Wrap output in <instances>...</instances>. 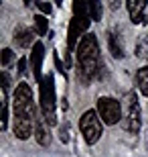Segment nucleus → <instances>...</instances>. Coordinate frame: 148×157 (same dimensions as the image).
I'll use <instances>...</instances> for the list:
<instances>
[{
  "label": "nucleus",
  "mask_w": 148,
  "mask_h": 157,
  "mask_svg": "<svg viewBox=\"0 0 148 157\" xmlns=\"http://www.w3.org/2000/svg\"><path fill=\"white\" fill-rule=\"evenodd\" d=\"M97 74H99V45L96 35L87 33L77 43V76L79 80L89 82L97 78Z\"/></svg>",
  "instance_id": "1"
},
{
  "label": "nucleus",
  "mask_w": 148,
  "mask_h": 157,
  "mask_svg": "<svg viewBox=\"0 0 148 157\" xmlns=\"http://www.w3.org/2000/svg\"><path fill=\"white\" fill-rule=\"evenodd\" d=\"M41 112H43V118L47 121L49 127H55L57 124V114H55V76L53 74H47L43 80H41Z\"/></svg>",
  "instance_id": "2"
},
{
  "label": "nucleus",
  "mask_w": 148,
  "mask_h": 157,
  "mask_svg": "<svg viewBox=\"0 0 148 157\" xmlns=\"http://www.w3.org/2000/svg\"><path fill=\"white\" fill-rule=\"evenodd\" d=\"M97 110H87L83 117H81V122H79V128H81V135L85 139L87 145H96L97 141L102 139V118H97Z\"/></svg>",
  "instance_id": "3"
},
{
  "label": "nucleus",
  "mask_w": 148,
  "mask_h": 157,
  "mask_svg": "<svg viewBox=\"0 0 148 157\" xmlns=\"http://www.w3.org/2000/svg\"><path fill=\"white\" fill-rule=\"evenodd\" d=\"M142 127V114H140V102L134 92L126 96V118H124V128L136 135Z\"/></svg>",
  "instance_id": "4"
},
{
  "label": "nucleus",
  "mask_w": 148,
  "mask_h": 157,
  "mask_svg": "<svg viewBox=\"0 0 148 157\" xmlns=\"http://www.w3.org/2000/svg\"><path fill=\"white\" fill-rule=\"evenodd\" d=\"M97 114L106 124H118L122 121V104L114 98L103 96L97 100Z\"/></svg>",
  "instance_id": "5"
},
{
  "label": "nucleus",
  "mask_w": 148,
  "mask_h": 157,
  "mask_svg": "<svg viewBox=\"0 0 148 157\" xmlns=\"http://www.w3.org/2000/svg\"><path fill=\"white\" fill-rule=\"evenodd\" d=\"M34 127V112H14V122H12V131L16 135V139L24 141L29 139Z\"/></svg>",
  "instance_id": "6"
},
{
  "label": "nucleus",
  "mask_w": 148,
  "mask_h": 157,
  "mask_svg": "<svg viewBox=\"0 0 148 157\" xmlns=\"http://www.w3.org/2000/svg\"><path fill=\"white\" fill-rule=\"evenodd\" d=\"M14 112H34L33 106V92L27 82H20L14 90Z\"/></svg>",
  "instance_id": "7"
},
{
  "label": "nucleus",
  "mask_w": 148,
  "mask_h": 157,
  "mask_svg": "<svg viewBox=\"0 0 148 157\" xmlns=\"http://www.w3.org/2000/svg\"><path fill=\"white\" fill-rule=\"evenodd\" d=\"M73 21L79 25L81 33H85L89 29V0H73Z\"/></svg>",
  "instance_id": "8"
},
{
  "label": "nucleus",
  "mask_w": 148,
  "mask_h": 157,
  "mask_svg": "<svg viewBox=\"0 0 148 157\" xmlns=\"http://www.w3.org/2000/svg\"><path fill=\"white\" fill-rule=\"evenodd\" d=\"M126 8H128L132 23L140 25V23H144V17H146L148 0H126Z\"/></svg>",
  "instance_id": "9"
},
{
  "label": "nucleus",
  "mask_w": 148,
  "mask_h": 157,
  "mask_svg": "<svg viewBox=\"0 0 148 157\" xmlns=\"http://www.w3.org/2000/svg\"><path fill=\"white\" fill-rule=\"evenodd\" d=\"M49 124L43 117H37L34 114V139L41 147H49L51 145V135H49Z\"/></svg>",
  "instance_id": "10"
},
{
  "label": "nucleus",
  "mask_w": 148,
  "mask_h": 157,
  "mask_svg": "<svg viewBox=\"0 0 148 157\" xmlns=\"http://www.w3.org/2000/svg\"><path fill=\"white\" fill-rule=\"evenodd\" d=\"M43 57H45V47H43V43H34L33 45V55H31V65H33V76L39 84H41V80H43V76H41Z\"/></svg>",
  "instance_id": "11"
},
{
  "label": "nucleus",
  "mask_w": 148,
  "mask_h": 157,
  "mask_svg": "<svg viewBox=\"0 0 148 157\" xmlns=\"http://www.w3.org/2000/svg\"><path fill=\"white\" fill-rule=\"evenodd\" d=\"M14 43H16V47H23V49L31 47L33 45V31L24 29V27H18L14 31Z\"/></svg>",
  "instance_id": "12"
},
{
  "label": "nucleus",
  "mask_w": 148,
  "mask_h": 157,
  "mask_svg": "<svg viewBox=\"0 0 148 157\" xmlns=\"http://www.w3.org/2000/svg\"><path fill=\"white\" fill-rule=\"evenodd\" d=\"M79 37H81L79 25L71 18V23H69V31H67V47H69V51H73V49H75V45H77V39H79Z\"/></svg>",
  "instance_id": "13"
},
{
  "label": "nucleus",
  "mask_w": 148,
  "mask_h": 157,
  "mask_svg": "<svg viewBox=\"0 0 148 157\" xmlns=\"http://www.w3.org/2000/svg\"><path fill=\"white\" fill-rule=\"evenodd\" d=\"M108 45H110V51H112V55H114L116 59L124 57V47H122V41H120V37L116 35V33H110Z\"/></svg>",
  "instance_id": "14"
},
{
  "label": "nucleus",
  "mask_w": 148,
  "mask_h": 157,
  "mask_svg": "<svg viewBox=\"0 0 148 157\" xmlns=\"http://www.w3.org/2000/svg\"><path fill=\"white\" fill-rule=\"evenodd\" d=\"M136 84H138V90L142 96H148V65L140 67L136 74Z\"/></svg>",
  "instance_id": "15"
},
{
  "label": "nucleus",
  "mask_w": 148,
  "mask_h": 157,
  "mask_svg": "<svg viewBox=\"0 0 148 157\" xmlns=\"http://www.w3.org/2000/svg\"><path fill=\"white\" fill-rule=\"evenodd\" d=\"M33 23H34V29H37L39 35H47V31H49V21H47L45 14H37V17L33 18Z\"/></svg>",
  "instance_id": "16"
},
{
  "label": "nucleus",
  "mask_w": 148,
  "mask_h": 157,
  "mask_svg": "<svg viewBox=\"0 0 148 157\" xmlns=\"http://www.w3.org/2000/svg\"><path fill=\"white\" fill-rule=\"evenodd\" d=\"M91 21H102V0H89Z\"/></svg>",
  "instance_id": "17"
},
{
  "label": "nucleus",
  "mask_w": 148,
  "mask_h": 157,
  "mask_svg": "<svg viewBox=\"0 0 148 157\" xmlns=\"http://www.w3.org/2000/svg\"><path fill=\"white\" fill-rule=\"evenodd\" d=\"M134 53H136V57H146L148 55V37H140L138 39Z\"/></svg>",
  "instance_id": "18"
},
{
  "label": "nucleus",
  "mask_w": 148,
  "mask_h": 157,
  "mask_svg": "<svg viewBox=\"0 0 148 157\" xmlns=\"http://www.w3.org/2000/svg\"><path fill=\"white\" fill-rule=\"evenodd\" d=\"M12 59H14L12 49H8V47H6V49H2V65H4V67H8V65H10Z\"/></svg>",
  "instance_id": "19"
},
{
  "label": "nucleus",
  "mask_w": 148,
  "mask_h": 157,
  "mask_svg": "<svg viewBox=\"0 0 148 157\" xmlns=\"http://www.w3.org/2000/svg\"><path fill=\"white\" fill-rule=\"evenodd\" d=\"M8 128V100H2V131Z\"/></svg>",
  "instance_id": "20"
},
{
  "label": "nucleus",
  "mask_w": 148,
  "mask_h": 157,
  "mask_svg": "<svg viewBox=\"0 0 148 157\" xmlns=\"http://www.w3.org/2000/svg\"><path fill=\"white\" fill-rule=\"evenodd\" d=\"M39 8H41V12L43 14H51V10H53V6H51V2H39Z\"/></svg>",
  "instance_id": "21"
},
{
  "label": "nucleus",
  "mask_w": 148,
  "mask_h": 157,
  "mask_svg": "<svg viewBox=\"0 0 148 157\" xmlns=\"http://www.w3.org/2000/svg\"><path fill=\"white\" fill-rule=\"evenodd\" d=\"M27 74V59L20 57L18 59V76H24Z\"/></svg>",
  "instance_id": "22"
},
{
  "label": "nucleus",
  "mask_w": 148,
  "mask_h": 157,
  "mask_svg": "<svg viewBox=\"0 0 148 157\" xmlns=\"http://www.w3.org/2000/svg\"><path fill=\"white\" fill-rule=\"evenodd\" d=\"M61 141H63V143H67V141H69V127H67V124L61 127Z\"/></svg>",
  "instance_id": "23"
},
{
  "label": "nucleus",
  "mask_w": 148,
  "mask_h": 157,
  "mask_svg": "<svg viewBox=\"0 0 148 157\" xmlns=\"http://www.w3.org/2000/svg\"><path fill=\"white\" fill-rule=\"evenodd\" d=\"M33 4V0H24V6H31Z\"/></svg>",
  "instance_id": "24"
}]
</instances>
